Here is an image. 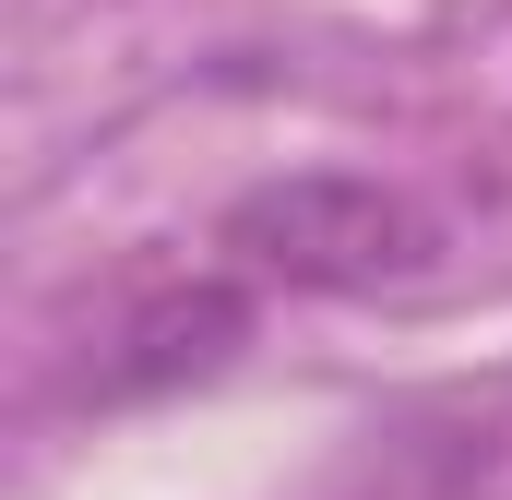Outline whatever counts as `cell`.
Here are the masks:
<instances>
[{
  "label": "cell",
  "instance_id": "cell-1",
  "mask_svg": "<svg viewBox=\"0 0 512 500\" xmlns=\"http://www.w3.org/2000/svg\"><path fill=\"white\" fill-rule=\"evenodd\" d=\"M215 250L251 274V286H298V298H358V286H405V274H429V203L417 191H393L370 167H286V179H262L227 203V227Z\"/></svg>",
  "mask_w": 512,
  "mask_h": 500
},
{
  "label": "cell",
  "instance_id": "cell-2",
  "mask_svg": "<svg viewBox=\"0 0 512 500\" xmlns=\"http://www.w3.org/2000/svg\"><path fill=\"white\" fill-rule=\"evenodd\" d=\"M239 334H251V286H227V274L155 286V298L131 310L120 334H108V358L84 370V393H96V405H143V393H179V381L227 370V358H239Z\"/></svg>",
  "mask_w": 512,
  "mask_h": 500
}]
</instances>
